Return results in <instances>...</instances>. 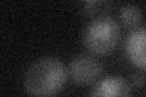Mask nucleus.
Here are the masks:
<instances>
[{
  "mask_svg": "<svg viewBox=\"0 0 146 97\" xmlns=\"http://www.w3.org/2000/svg\"><path fill=\"white\" fill-rule=\"evenodd\" d=\"M68 72L56 57H42L28 67L25 73L23 86L27 94L33 96H54L67 82Z\"/></svg>",
  "mask_w": 146,
  "mask_h": 97,
  "instance_id": "1",
  "label": "nucleus"
},
{
  "mask_svg": "<svg viewBox=\"0 0 146 97\" xmlns=\"http://www.w3.org/2000/svg\"><path fill=\"white\" fill-rule=\"evenodd\" d=\"M121 27L111 16H98L84 27L82 43L94 55L111 53L121 40Z\"/></svg>",
  "mask_w": 146,
  "mask_h": 97,
  "instance_id": "2",
  "label": "nucleus"
},
{
  "mask_svg": "<svg viewBox=\"0 0 146 97\" xmlns=\"http://www.w3.org/2000/svg\"><path fill=\"white\" fill-rule=\"evenodd\" d=\"M102 64L91 55L80 53L72 58L68 66V75L78 85H89L100 77Z\"/></svg>",
  "mask_w": 146,
  "mask_h": 97,
  "instance_id": "3",
  "label": "nucleus"
},
{
  "mask_svg": "<svg viewBox=\"0 0 146 97\" xmlns=\"http://www.w3.org/2000/svg\"><path fill=\"white\" fill-rule=\"evenodd\" d=\"M128 59L143 71H146V27L133 29L125 40Z\"/></svg>",
  "mask_w": 146,
  "mask_h": 97,
  "instance_id": "4",
  "label": "nucleus"
},
{
  "mask_svg": "<svg viewBox=\"0 0 146 97\" xmlns=\"http://www.w3.org/2000/svg\"><path fill=\"white\" fill-rule=\"evenodd\" d=\"M131 87L123 77L111 75L98 81L90 96H130Z\"/></svg>",
  "mask_w": 146,
  "mask_h": 97,
  "instance_id": "5",
  "label": "nucleus"
},
{
  "mask_svg": "<svg viewBox=\"0 0 146 97\" xmlns=\"http://www.w3.org/2000/svg\"><path fill=\"white\" fill-rule=\"evenodd\" d=\"M119 20L123 23V26L133 30L139 28L141 20H143V15H141V11L138 6L128 4V5H124L121 9Z\"/></svg>",
  "mask_w": 146,
  "mask_h": 97,
  "instance_id": "6",
  "label": "nucleus"
},
{
  "mask_svg": "<svg viewBox=\"0 0 146 97\" xmlns=\"http://www.w3.org/2000/svg\"><path fill=\"white\" fill-rule=\"evenodd\" d=\"M84 1L88 4V7L94 5V4H98V3H101V1H105V0H84Z\"/></svg>",
  "mask_w": 146,
  "mask_h": 97,
  "instance_id": "7",
  "label": "nucleus"
}]
</instances>
